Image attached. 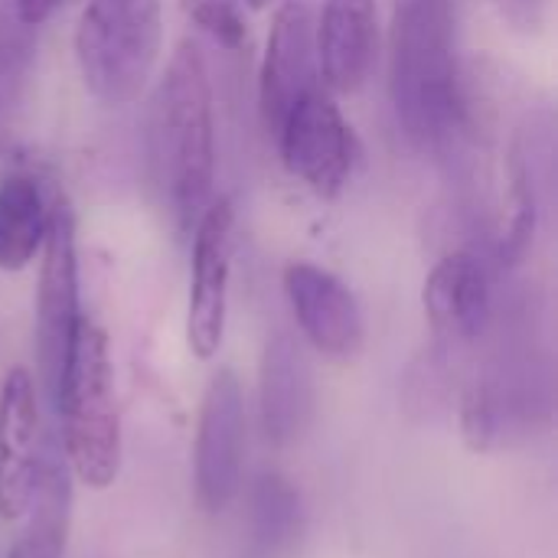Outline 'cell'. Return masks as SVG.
Masks as SVG:
<instances>
[{"instance_id": "cell-1", "label": "cell", "mask_w": 558, "mask_h": 558, "mask_svg": "<svg viewBox=\"0 0 558 558\" xmlns=\"http://www.w3.org/2000/svg\"><path fill=\"white\" fill-rule=\"evenodd\" d=\"M389 98L405 137L441 154L464 124L451 0H396L389 26Z\"/></svg>"}, {"instance_id": "cell-2", "label": "cell", "mask_w": 558, "mask_h": 558, "mask_svg": "<svg viewBox=\"0 0 558 558\" xmlns=\"http://www.w3.org/2000/svg\"><path fill=\"white\" fill-rule=\"evenodd\" d=\"M150 157L173 222L193 232L216 190V121L206 59L193 43H180L154 95Z\"/></svg>"}, {"instance_id": "cell-3", "label": "cell", "mask_w": 558, "mask_h": 558, "mask_svg": "<svg viewBox=\"0 0 558 558\" xmlns=\"http://www.w3.org/2000/svg\"><path fill=\"white\" fill-rule=\"evenodd\" d=\"M62 418L65 464L88 490H108L121 474V412L114 399V366L108 333L98 320L82 314L62 389L56 399Z\"/></svg>"}, {"instance_id": "cell-4", "label": "cell", "mask_w": 558, "mask_h": 558, "mask_svg": "<svg viewBox=\"0 0 558 558\" xmlns=\"http://www.w3.org/2000/svg\"><path fill=\"white\" fill-rule=\"evenodd\" d=\"M160 52V0H88L75 23V65L82 85L108 108H124L144 95Z\"/></svg>"}, {"instance_id": "cell-5", "label": "cell", "mask_w": 558, "mask_h": 558, "mask_svg": "<svg viewBox=\"0 0 558 558\" xmlns=\"http://www.w3.org/2000/svg\"><path fill=\"white\" fill-rule=\"evenodd\" d=\"M78 320H82V307H78L75 216L69 199L56 196L49 203V229L43 242V268L36 288V353H39V376L52 405L62 389Z\"/></svg>"}, {"instance_id": "cell-6", "label": "cell", "mask_w": 558, "mask_h": 558, "mask_svg": "<svg viewBox=\"0 0 558 558\" xmlns=\"http://www.w3.org/2000/svg\"><path fill=\"white\" fill-rule=\"evenodd\" d=\"M284 170L320 199H337L356 163V137L333 92L314 85L275 131Z\"/></svg>"}, {"instance_id": "cell-7", "label": "cell", "mask_w": 558, "mask_h": 558, "mask_svg": "<svg viewBox=\"0 0 558 558\" xmlns=\"http://www.w3.org/2000/svg\"><path fill=\"white\" fill-rule=\"evenodd\" d=\"M245 454V396L235 369L222 366L199 405L196 445H193V490L203 513H226L242 490Z\"/></svg>"}, {"instance_id": "cell-8", "label": "cell", "mask_w": 558, "mask_h": 558, "mask_svg": "<svg viewBox=\"0 0 558 558\" xmlns=\"http://www.w3.org/2000/svg\"><path fill=\"white\" fill-rule=\"evenodd\" d=\"M232 203L213 199L193 226L190 294H186V347L209 363L226 337L229 275H232Z\"/></svg>"}, {"instance_id": "cell-9", "label": "cell", "mask_w": 558, "mask_h": 558, "mask_svg": "<svg viewBox=\"0 0 558 558\" xmlns=\"http://www.w3.org/2000/svg\"><path fill=\"white\" fill-rule=\"evenodd\" d=\"M281 288L304 340L327 360H353L363 347L366 327L356 294L327 268L314 262L284 265Z\"/></svg>"}, {"instance_id": "cell-10", "label": "cell", "mask_w": 558, "mask_h": 558, "mask_svg": "<svg viewBox=\"0 0 558 558\" xmlns=\"http://www.w3.org/2000/svg\"><path fill=\"white\" fill-rule=\"evenodd\" d=\"M314 85H320L314 13L304 0H288L271 20L258 72V111L265 131L275 134Z\"/></svg>"}, {"instance_id": "cell-11", "label": "cell", "mask_w": 558, "mask_h": 558, "mask_svg": "<svg viewBox=\"0 0 558 558\" xmlns=\"http://www.w3.org/2000/svg\"><path fill=\"white\" fill-rule=\"evenodd\" d=\"M317 69L330 92H360L379 56V3L376 0H324L314 20Z\"/></svg>"}, {"instance_id": "cell-12", "label": "cell", "mask_w": 558, "mask_h": 558, "mask_svg": "<svg viewBox=\"0 0 558 558\" xmlns=\"http://www.w3.org/2000/svg\"><path fill=\"white\" fill-rule=\"evenodd\" d=\"M36 383L26 366L7 373L0 386V517H26L39 471Z\"/></svg>"}, {"instance_id": "cell-13", "label": "cell", "mask_w": 558, "mask_h": 558, "mask_svg": "<svg viewBox=\"0 0 558 558\" xmlns=\"http://www.w3.org/2000/svg\"><path fill=\"white\" fill-rule=\"evenodd\" d=\"M422 307L432 330L445 340H477L490 324L494 291L484 262L471 252H451L435 262L422 284Z\"/></svg>"}, {"instance_id": "cell-14", "label": "cell", "mask_w": 558, "mask_h": 558, "mask_svg": "<svg viewBox=\"0 0 558 558\" xmlns=\"http://www.w3.org/2000/svg\"><path fill=\"white\" fill-rule=\"evenodd\" d=\"M258 415L262 432L275 448L294 445L314 415V383L301 347L288 333L265 343L258 366Z\"/></svg>"}, {"instance_id": "cell-15", "label": "cell", "mask_w": 558, "mask_h": 558, "mask_svg": "<svg viewBox=\"0 0 558 558\" xmlns=\"http://www.w3.org/2000/svg\"><path fill=\"white\" fill-rule=\"evenodd\" d=\"M72 471L56 441H46L39 451V471L29 497V526L20 536L26 558H62L69 536V507H72Z\"/></svg>"}, {"instance_id": "cell-16", "label": "cell", "mask_w": 558, "mask_h": 558, "mask_svg": "<svg viewBox=\"0 0 558 558\" xmlns=\"http://www.w3.org/2000/svg\"><path fill=\"white\" fill-rule=\"evenodd\" d=\"M248 530L262 558L284 556L304 533V500L291 477L262 471L248 487Z\"/></svg>"}, {"instance_id": "cell-17", "label": "cell", "mask_w": 558, "mask_h": 558, "mask_svg": "<svg viewBox=\"0 0 558 558\" xmlns=\"http://www.w3.org/2000/svg\"><path fill=\"white\" fill-rule=\"evenodd\" d=\"M49 203L36 180L7 177L0 183V271H23L46 242Z\"/></svg>"}, {"instance_id": "cell-18", "label": "cell", "mask_w": 558, "mask_h": 558, "mask_svg": "<svg viewBox=\"0 0 558 558\" xmlns=\"http://www.w3.org/2000/svg\"><path fill=\"white\" fill-rule=\"evenodd\" d=\"M458 428L471 454H490L494 448H500L507 435V418L490 383L477 379L474 386L464 389L458 405Z\"/></svg>"}, {"instance_id": "cell-19", "label": "cell", "mask_w": 558, "mask_h": 558, "mask_svg": "<svg viewBox=\"0 0 558 558\" xmlns=\"http://www.w3.org/2000/svg\"><path fill=\"white\" fill-rule=\"evenodd\" d=\"M183 13L216 43L235 49L245 39V0H180Z\"/></svg>"}, {"instance_id": "cell-20", "label": "cell", "mask_w": 558, "mask_h": 558, "mask_svg": "<svg viewBox=\"0 0 558 558\" xmlns=\"http://www.w3.org/2000/svg\"><path fill=\"white\" fill-rule=\"evenodd\" d=\"M504 13V20H510L520 29H539L546 20V7L549 0H494Z\"/></svg>"}, {"instance_id": "cell-21", "label": "cell", "mask_w": 558, "mask_h": 558, "mask_svg": "<svg viewBox=\"0 0 558 558\" xmlns=\"http://www.w3.org/2000/svg\"><path fill=\"white\" fill-rule=\"evenodd\" d=\"M69 3H75V0H13L23 26H39V23L52 20L59 10H65Z\"/></svg>"}, {"instance_id": "cell-22", "label": "cell", "mask_w": 558, "mask_h": 558, "mask_svg": "<svg viewBox=\"0 0 558 558\" xmlns=\"http://www.w3.org/2000/svg\"><path fill=\"white\" fill-rule=\"evenodd\" d=\"M245 3H248V7H252V10H262V7H268V3H271V0H245Z\"/></svg>"}, {"instance_id": "cell-23", "label": "cell", "mask_w": 558, "mask_h": 558, "mask_svg": "<svg viewBox=\"0 0 558 558\" xmlns=\"http://www.w3.org/2000/svg\"><path fill=\"white\" fill-rule=\"evenodd\" d=\"M7 558H26V553H23V549H20V546H13V549H10V553H7Z\"/></svg>"}]
</instances>
